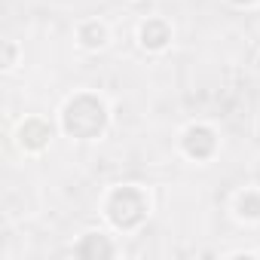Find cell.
Here are the masks:
<instances>
[{
    "label": "cell",
    "mask_w": 260,
    "mask_h": 260,
    "mask_svg": "<svg viewBox=\"0 0 260 260\" xmlns=\"http://www.w3.org/2000/svg\"><path fill=\"white\" fill-rule=\"evenodd\" d=\"M101 125H104V107H101V101L83 95V98H77V101L68 104V110H64V128H68L71 135L92 138L95 132H101Z\"/></svg>",
    "instance_id": "1"
},
{
    "label": "cell",
    "mask_w": 260,
    "mask_h": 260,
    "mask_svg": "<svg viewBox=\"0 0 260 260\" xmlns=\"http://www.w3.org/2000/svg\"><path fill=\"white\" fill-rule=\"evenodd\" d=\"M144 211H147V202H144V196H141L138 190H132V187L116 190L113 199H110V220H113L116 226H135V223L144 217Z\"/></svg>",
    "instance_id": "2"
},
{
    "label": "cell",
    "mask_w": 260,
    "mask_h": 260,
    "mask_svg": "<svg viewBox=\"0 0 260 260\" xmlns=\"http://www.w3.org/2000/svg\"><path fill=\"white\" fill-rule=\"evenodd\" d=\"M184 147L190 156H208L214 150V135L208 128H190L187 138H184Z\"/></svg>",
    "instance_id": "3"
},
{
    "label": "cell",
    "mask_w": 260,
    "mask_h": 260,
    "mask_svg": "<svg viewBox=\"0 0 260 260\" xmlns=\"http://www.w3.org/2000/svg\"><path fill=\"white\" fill-rule=\"evenodd\" d=\"M46 138H49V128H46L43 122H37V119L25 122V128H22V141H25L28 147H43Z\"/></svg>",
    "instance_id": "4"
},
{
    "label": "cell",
    "mask_w": 260,
    "mask_h": 260,
    "mask_svg": "<svg viewBox=\"0 0 260 260\" xmlns=\"http://www.w3.org/2000/svg\"><path fill=\"white\" fill-rule=\"evenodd\" d=\"M141 37H144V46H162L166 40H169V28L162 25V22H147L144 25V31H141Z\"/></svg>",
    "instance_id": "5"
},
{
    "label": "cell",
    "mask_w": 260,
    "mask_h": 260,
    "mask_svg": "<svg viewBox=\"0 0 260 260\" xmlns=\"http://www.w3.org/2000/svg\"><path fill=\"white\" fill-rule=\"evenodd\" d=\"M77 254H80V257H98V254H101V257H110V254H113V248H110L104 239H98V236H89V239H86V242L77 248Z\"/></svg>",
    "instance_id": "6"
},
{
    "label": "cell",
    "mask_w": 260,
    "mask_h": 260,
    "mask_svg": "<svg viewBox=\"0 0 260 260\" xmlns=\"http://www.w3.org/2000/svg\"><path fill=\"white\" fill-rule=\"evenodd\" d=\"M83 40H86L89 46H98V43L104 40V31H101L98 25H86V28H83Z\"/></svg>",
    "instance_id": "7"
},
{
    "label": "cell",
    "mask_w": 260,
    "mask_h": 260,
    "mask_svg": "<svg viewBox=\"0 0 260 260\" xmlns=\"http://www.w3.org/2000/svg\"><path fill=\"white\" fill-rule=\"evenodd\" d=\"M242 214L260 217V199H257V196H245V199H242Z\"/></svg>",
    "instance_id": "8"
},
{
    "label": "cell",
    "mask_w": 260,
    "mask_h": 260,
    "mask_svg": "<svg viewBox=\"0 0 260 260\" xmlns=\"http://www.w3.org/2000/svg\"><path fill=\"white\" fill-rule=\"evenodd\" d=\"M236 4H248V0H236Z\"/></svg>",
    "instance_id": "9"
}]
</instances>
